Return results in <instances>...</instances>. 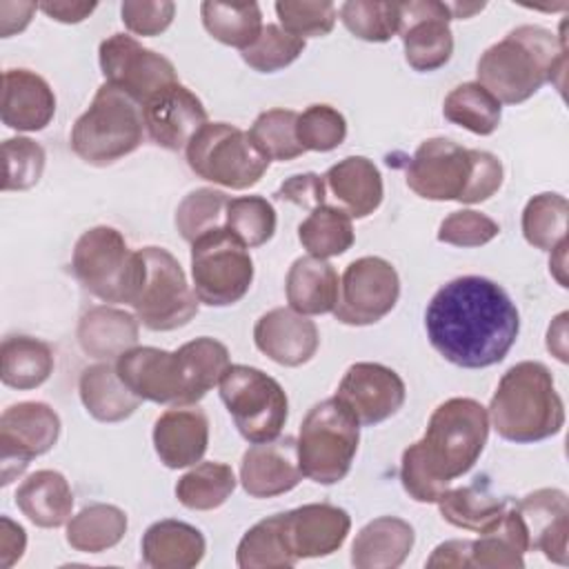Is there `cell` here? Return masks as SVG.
<instances>
[{"instance_id":"cell-50","label":"cell","mask_w":569,"mask_h":569,"mask_svg":"<svg viewBox=\"0 0 569 569\" xmlns=\"http://www.w3.org/2000/svg\"><path fill=\"white\" fill-rule=\"evenodd\" d=\"M280 27L296 38H322L331 33L338 9L329 0H280L276 2Z\"/></svg>"},{"instance_id":"cell-32","label":"cell","mask_w":569,"mask_h":569,"mask_svg":"<svg viewBox=\"0 0 569 569\" xmlns=\"http://www.w3.org/2000/svg\"><path fill=\"white\" fill-rule=\"evenodd\" d=\"M78 391L87 413L100 422H120L129 418L142 402L120 380L116 367L109 362H98L87 367L80 373Z\"/></svg>"},{"instance_id":"cell-44","label":"cell","mask_w":569,"mask_h":569,"mask_svg":"<svg viewBox=\"0 0 569 569\" xmlns=\"http://www.w3.org/2000/svg\"><path fill=\"white\" fill-rule=\"evenodd\" d=\"M296 122L298 113L293 109H267L253 120L249 138L267 160H293L305 153L296 136Z\"/></svg>"},{"instance_id":"cell-33","label":"cell","mask_w":569,"mask_h":569,"mask_svg":"<svg viewBox=\"0 0 569 569\" xmlns=\"http://www.w3.org/2000/svg\"><path fill=\"white\" fill-rule=\"evenodd\" d=\"M509 502L507 498H498L485 482H473L447 489L438 498V509L449 525L485 533L502 520Z\"/></svg>"},{"instance_id":"cell-57","label":"cell","mask_w":569,"mask_h":569,"mask_svg":"<svg viewBox=\"0 0 569 569\" xmlns=\"http://www.w3.org/2000/svg\"><path fill=\"white\" fill-rule=\"evenodd\" d=\"M36 9H40V4H36V2H0L2 38H9V36L22 31L29 24Z\"/></svg>"},{"instance_id":"cell-31","label":"cell","mask_w":569,"mask_h":569,"mask_svg":"<svg viewBox=\"0 0 569 569\" xmlns=\"http://www.w3.org/2000/svg\"><path fill=\"white\" fill-rule=\"evenodd\" d=\"M16 505L36 527L56 529L71 518L73 491L60 471L40 469L20 482Z\"/></svg>"},{"instance_id":"cell-39","label":"cell","mask_w":569,"mask_h":569,"mask_svg":"<svg viewBox=\"0 0 569 569\" xmlns=\"http://www.w3.org/2000/svg\"><path fill=\"white\" fill-rule=\"evenodd\" d=\"M176 351L180 358L189 405L200 402L207 391H211L220 382L222 373L231 365L229 349L220 340L209 336L189 340Z\"/></svg>"},{"instance_id":"cell-53","label":"cell","mask_w":569,"mask_h":569,"mask_svg":"<svg viewBox=\"0 0 569 569\" xmlns=\"http://www.w3.org/2000/svg\"><path fill=\"white\" fill-rule=\"evenodd\" d=\"M120 16L131 33L151 38L169 29L176 16V4L169 0H127L120 4Z\"/></svg>"},{"instance_id":"cell-29","label":"cell","mask_w":569,"mask_h":569,"mask_svg":"<svg viewBox=\"0 0 569 569\" xmlns=\"http://www.w3.org/2000/svg\"><path fill=\"white\" fill-rule=\"evenodd\" d=\"M204 551L202 531L182 520H158L142 536V560L151 569H191Z\"/></svg>"},{"instance_id":"cell-4","label":"cell","mask_w":569,"mask_h":569,"mask_svg":"<svg viewBox=\"0 0 569 569\" xmlns=\"http://www.w3.org/2000/svg\"><path fill=\"white\" fill-rule=\"evenodd\" d=\"M502 176L498 156L460 147L449 138L420 142L407 164V187L416 196L436 202H485L500 189Z\"/></svg>"},{"instance_id":"cell-24","label":"cell","mask_w":569,"mask_h":569,"mask_svg":"<svg viewBox=\"0 0 569 569\" xmlns=\"http://www.w3.org/2000/svg\"><path fill=\"white\" fill-rule=\"evenodd\" d=\"M209 445V418L198 405H178L158 416L153 449L169 469H184L202 460Z\"/></svg>"},{"instance_id":"cell-52","label":"cell","mask_w":569,"mask_h":569,"mask_svg":"<svg viewBox=\"0 0 569 569\" xmlns=\"http://www.w3.org/2000/svg\"><path fill=\"white\" fill-rule=\"evenodd\" d=\"M500 233V224L473 209L451 211L438 227V240L453 247H482Z\"/></svg>"},{"instance_id":"cell-12","label":"cell","mask_w":569,"mask_h":569,"mask_svg":"<svg viewBox=\"0 0 569 569\" xmlns=\"http://www.w3.org/2000/svg\"><path fill=\"white\" fill-rule=\"evenodd\" d=\"M193 291L202 305L240 302L253 282V260L247 247L227 229H216L191 242Z\"/></svg>"},{"instance_id":"cell-54","label":"cell","mask_w":569,"mask_h":569,"mask_svg":"<svg viewBox=\"0 0 569 569\" xmlns=\"http://www.w3.org/2000/svg\"><path fill=\"white\" fill-rule=\"evenodd\" d=\"M278 200L305 207V209H316L320 204H325L327 198V184L325 178L318 173H296L291 178H287L278 191H276Z\"/></svg>"},{"instance_id":"cell-3","label":"cell","mask_w":569,"mask_h":569,"mask_svg":"<svg viewBox=\"0 0 569 569\" xmlns=\"http://www.w3.org/2000/svg\"><path fill=\"white\" fill-rule=\"evenodd\" d=\"M567 67L565 36L538 24L511 29L478 60V82L502 104H520L553 82L562 91Z\"/></svg>"},{"instance_id":"cell-58","label":"cell","mask_w":569,"mask_h":569,"mask_svg":"<svg viewBox=\"0 0 569 569\" xmlns=\"http://www.w3.org/2000/svg\"><path fill=\"white\" fill-rule=\"evenodd\" d=\"M96 2H40V11H44L51 20L76 24L89 18L96 11Z\"/></svg>"},{"instance_id":"cell-16","label":"cell","mask_w":569,"mask_h":569,"mask_svg":"<svg viewBox=\"0 0 569 569\" xmlns=\"http://www.w3.org/2000/svg\"><path fill=\"white\" fill-rule=\"evenodd\" d=\"M451 11L447 2L409 0L400 2V38L405 60L416 71H436L451 60L453 33L449 29Z\"/></svg>"},{"instance_id":"cell-26","label":"cell","mask_w":569,"mask_h":569,"mask_svg":"<svg viewBox=\"0 0 569 569\" xmlns=\"http://www.w3.org/2000/svg\"><path fill=\"white\" fill-rule=\"evenodd\" d=\"M338 207L351 218L371 216L385 196L380 169L365 156H347L322 176Z\"/></svg>"},{"instance_id":"cell-59","label":"cell","mask_w":569,"mask_h":569,"mask_svg":"<svg viewBox=\"0 0 569 569\" xmlns=\"http://www.w3.org/2000/svg\"><path fill=\"white\" fill-rule=\"evenodd\" d=\"M547 349L560 360V362H567L569 356H567V311L558 313L553 318V322L549 325V331H547Z\"/></svg>"},{"instance_id":"cell-6","label":"cell","mask_w":569,"mask_h":569,"mask_svg":"<svg viewBox=\"0 0 569 569\" xmlns=\"http://www.w3.org/2000/svg\"><path fill=\"white\" fill-rule=\"evenodd\" d=\"M142 107L124 91L104 82L89 109L73 122L71 149L93 167H107L133 153L142 144Z\"/></svg>"},{"instance_id":"cell-40","label":"cell","mask_w":569,"mask_h":569,"mask_svg":"<svg viewBox=\"0 0 569 569\" xmlns=\"http://www.w3.org/2000/svg\"><path fill=\"white\" fill-rule=\"evenodd\" d=\"M298 240L316 258L342 256L351 249L356 236L351 216L336 204H320L309 211V216L298 227Z\"/></svg>"},{"instance_id":"cell-45","label":"cell","mask_w":569,"mask_h":569,"mask_svg":"<svg viewBox=\"0 0 569 569\" xmlns=\"http://www.w3.org/2000/svg\"><path fill=\"white\" fill-rule=\"evenodd\" d=\"M276 209L262 196L231 198L227 204L224 227L247 247L256 249L267 244L276 233Z\"/></svg>"},{"instance_id":"cell-9","label":"cell","mask_w":569,"mask_h":569,"mask_svg":"<svg viewBox=\"0 0 569 569\" xmlns=\"http://www.w3.org/2000/svg\"><path fill=\"white\" fill-rule=\"evenodd\" d=\"M184 153L198 178L238 191L258 184L271 162L251 142L249 131L229 122H207L189 140Z\"/></svg>"},{"instance_id":"cell-19","label":"cell","mask_w":569,"mask_h":569,"mask_svg":"<svg viewBox=\"0 0 569 569\" xmlns=\"http://www.w3.org/2000/svg\"><path fill=\"white\" fill-rule=\"evenodd\" d=\"M120 380L140 398L158 405H189L178 351L133 347L116 360Z\"/></svg>"},{"instance_id":"cell-35","label":"cell","mask_w":569,"mask_h":569,"mask_svg":"<svg viewBox=\"0 0 569 569\" xmlns=\"http://www.w3.org/2000/svg\"><path fill=\"white\" fill-rule=\"evenodd\" d=\"M527 551V531L513 502H509L502 520L493 529L480 533L478 540H471V567L522 569Z\"/></svg>"},{"instance_id":"cell-25","label":"cell","mask_w":569,"mask_h":569,"mask_svg":"<svg viewBox=\"0 0 569 569\" xmlns=\"http://www.w3.org/2000/svg\"><path fill=\"white\" fill-rule=\"evenodd\" d=\"M2 122L16 131H40L56 116V96L49 82L29 69L2 73Z\"/></svg>"},{"instance_id":"cell-21","label":"cell","mask_w":569,"mask_h":569,"mask_svg":"<svg viewBox=\"0 0 569 569\" xmlns=\"http://www.w3.org/2000/svg\"><path fill=\"white\" fill-rule=\"evenodd\" d=\"M296 438L284 436L249 447L240 462V482L251 498H276L302 480Z\"/></svg>"},{"instance_id":"cell-7","label":"cell","mask_w":569,"mask_h":569,"mask_svg":"<svg viewBox=\"0 0 569 569\" xmlns=\"http://www.w3.org/2000/svg\"><path fill=\"white\" fill-rule=\"evenodd\" d=\"M360 442V422L336 396L313 405L296 440L298 465L305 478L336 485L347 478Z\"/></svg>"},{"instance_id":"cell-38","label":"cell","mask_w":569,"mask_h":569,"mask_svg":"<svg viewBox=\"0 0 569 569\" xmlns=\"http://www.w3.org/2000/svg\"><path fill=\"white\" fill-rule=\"evenodd\" d=\"M200 18L213 40L240 51L251 47L264 27L258 2L207 0L200 4Z\"/></svg>"},{"instance_id":"cell-60","label":"cell","mask_w":569,"mask_h":569,"mask_svg":"<svg viewBox=\"0 0 569 569\" xmlns=\"http://www.w3.org/2000/svg\"><path fill=\"white\" fill-rule=\"evenodd\" d=\"M565 256H567V240L558 242L551 249V260H549V269L556 276V280L560 282V287H567V278H565Z\"/></svg>"},{"instance_id":"cell-11","label":"cell","mask_w":569,"mask_h":569,"mask_svg":"<svg viewBox=\"0 0 569 569\" xmlns=\"http://www.w3.org/2000/svg\"><path fill=\"white\" fill-rule=\"evenodd\" d=\"M142 280L131 302L136 318L151 331H173L198 313V296L176 256L162 247H144Z\"/></svg>"},{"instance_id":"cell-48","label":"cell","mask_w":569,"mask_h":569,"mask_svg":"<svg viewBox=\"0 0 569 569\" xmlns=\"http://www.w3.org/2000/svg\"><path fill=\"white\" fill-rule=\"evenodd\" d=\"M302 51V38L287 33L280 24H264L256 42L242 51V60L260 73H273L298 60Z\"/></svg>"},{"instance_id":"cell-2","label":"cell","mask_w":569,"mask_h":569,"mask_svg":"<svg viewBox=\"0 0 569 569\" xmlns=\"http://www.w3.org/2000/svg\"><path fill=\"white\" fill-rule=\"evenodd\" d=\"M489 438V413L473 398L440 402L420 440L402 451V489L416 502H438L451 480L465 476Z\"/></svg>"},{"instance_id":"cell-13","label":"cell","mask_w":569,"mask_h":569,"mask_svg":"<svg viewBox=\"0 0 569 569\" xmlns=\"http://www.w3.org/2000/svg\"><path fill=\"white\" fill-rule=\"evenodd\" d=\"M400 298L396 267L378 256H362L347 264L333 316L342 325L365 327L382 320Z\"/></svg>"},{"instance_id":"cell-30","label":"cell","mask_w":569,"mask_h":569,"mask_svg":"<svg viewBox=\"0 0 569 569\" xmlns=\"http://www.w3.org/2000/svg\"><path fill=\"white\" fill-rule=\"evenodd\" d=\"M287 302L302 316L329 313L336 309L340 293V278L333 264L316 256L293 260L284 280Z\"/></svg>"},{"instance_id":"cell-47","label":"cell","mask_w":569,"mask_h":569,"mask_svg":"<svg viewBox=\"0 0 569 569\" xmlns=\"http://www.w3.org/2000/svg\"><path fill=\"white\" fill-rule=\"evenodd\" d=\"M340 20L365 42H387L400 29V2L349 0L340 7Z\"/></svg>"},{"instance_id":"cell-5","label":"cell","mask_w":569,"mask_h":569,"mask_svg":"<svg viewBox=\"0 0 569 569\" xmlns=\"http://www.w3.org/2000/svg\"><path fill=\"white\" fill-rule=\"evenodd\" d=\"M487 413L498 436L516 445L547 440L565 425V405L553 376L536 360H522L502 373Z\"/></svg>"},{"instance_id":"cell-37","label":"cell","mask_w":569,"mask_h":569,"mask_svg":"<svg viewBox=\"0 0 569 569\" xmlns=\"http://www.w3.org/2000/svg\"><path fill=\"white\" fill-rule=\"evenodd\" d=\"M127 533V513L107 502L80 509L67 522V542L82 553H102L116 547Z\"/></svg>"},{"instance_id":"cell-1","label":"cell","mask_w":569,"mask_h":569,"mask_svg":"<svg viewBox=\"0 0 569 569\" xmlns=\"http://www.w3.org/2000/svg\"><path fill=\"white\" fill-rule=\"evenodd\" d=\"M425 329L431 347L451 365L485 369L505 360L520 331L509 293L482 276L442 284L427 305Z\"/></svg>"},{"instance_id":"cell-15","label":"cell","mask_w":569,"mask_h":569,"mask_svg":"<svg viewBox=\"0 0 569 569\" xmlns=\"http://www.w3.org/2000/svg\"><path fill=\"white\" fill-rule=\"evenodd\" d=\"M98 60L109 84L142 104L158 89L178 82L169 58L142 47L133 36L113 33L100 42Z\"/></svg>"},{"instance_id":"cell-55","label":"cell","mask_w":569,"mask_h":569,"mask_svg":"<svg viewBox=\"0 0 569 569\" xmlns=\"http://www.w3.org/2000/svg\"><path fill=\"white\" fill-rule=\"evenodd\" d=\"M27 549V533L24 529L13 522L9 516L0 518V567H13Z\"/></svg>"},{"instance_id":"cell-41","label":"cell","mask_w":569,"mask_h":569,"mask_svg":"<svg viewBox=\"0 0 569 569\" xmlns=\"http://www.w3.org/2000/svg\"><path fill=\"white\" fill-rule=\"evenodd\" d=\"M236 489V473L229 465L204 460L193 465L176 482V498L193 511H211L229 500Z\"/></svg>"},{"instance_id":"cell-56","label":"cell","mask_w":569,"mask_h":569,"mask_svg":"<svg viewBox=\"0 0 569 569\" xmlns=\"http://www.w3.org/2000/svg\"><path fill=\"white\" fill-rule=\"evenodd\" d=\"M427 567H471V540L440 542L427 558Z\"/></svg>"},{"instance_id":"cell-51","label":"cell","mask_w":569,"mask_h":569,"mask_svg":"<svg viewBox=\"0 0 569 569\" xmlns=\"http://www.w3.org/2000/svg\"><path fill=\"white\" fill-rule=\"evenodd\" d=\"M4 176L2 191H27L38 184L44 171V149L24 136L7 138L2 142Z\"/></svg>"},{"instance_id":"cell-23","label":"cell","mask_w":569,"mask_h":569,"mask_svg":"<svg viewBox=\"0 0 569 569\" xmlns=\"http://www.w3.org/2000/svg\"><path fill=\"white\" fill-rule=\"evenodd\" d=\"M289 545L298 560L322 558L338 551L351 529V518L342 507L329 502H309L284 511Z\"/></svg>"},{"instance_id":"cell-27","label":"cell","mask_w":569,"mask_h":569,"mask_svg":"<svg viewBox=\"0 0 569 569\" xmlns=\"http://www.w3.org/2000/svg\"><path fill=\"white\" fill-rule=\"evenodd\" d=\"M413 527L396 516H380L367 522L353 538L351 565L356 569H396L413 549Z\"/></svg>"},{"instance_id":"cell-17","label":"cell","mask_w":569,"mask_h":569,"mask_svg":"<svg viewBox=\"0 0 569 569\" xmlns=\"http://www.w3.org/2000/svg\"><path fill=\"white\" fill-rule=\"evenodd\" d=\"M336 398L347 405L356 420L365 427L385 422L405 405V380L380 362L351 365L336 391Z\"/></svg>"},{"instance_id":"cell-28","label":"cell","mask_w":569,"mask_h":569,"mask_svg":"<svg viewBox=\"0 0 569 569\" xmlns=\"http://www.w3.org/2000/svg\"><path fill=\"white\" fill-rule=\"evenodd\" d=\"M76 333L87 356L109 362L138 345L140 320L124 309L98 305L82 313Z\"/></svg>"},{"instance_id":"cell-43","label":"cell","mask_w":569,"mask_h":569,"mask_svg":"<svg viewBox=\"0 0 569 569\" xmlns=\"http://www.w3.org/2000/svg\"><path fill=\"white\" fill-rule=\"evenodd\" d=\"M569 202L560 193H538L522 209V236L542 251H551L558 242L567 240Z\"/></svg>"},{"instance_id":"cell-34","label":"cell","mask_w":569,"mask_h":569,"mask_svg":"<svg viewBox=\"0 0 569 569\" xmlns=\"http://www.w3.org/2000/svg\"><path fill=\"white\" fill-rule=\"evenodd\" d=\"M56 358L44 340L33 336H7L0 347V378L4 387L27 391L49 380Z\"/></svg>"},{"instance_id":"cell-10","label":"cell","mask_w":569,"mask_h":569,"mask_svg":"<svg viewBox=\"0 0 569 569\" xmlns=\"http://www.w3.org/2000/svg\"><path fill=\"white\" fill-rule=\"evenodd\" d=\"M218 385L220 398L247 442L258 445L280 436L289 400L276 378L249 365H229Z\"/></svg>"},{"instance_id":"cell-36","label":"cell","mask_w":569,"mask_h":569,"mask_svg":"<svg viewBox=\"0 0 569 569\" xmlns=\"http://www.w3.org/2000/svg\"><path fill=\"white\" fill-rule=\"evenodd\" d=\"M240 569H284L298 562L284 527V513H273L256 522L240 538L236 549Z\"/></svg>"},{"instance_id":"cell-8","label":"cell","mask_w":569,"mask_h":569,"mask_svg":"<svg viewBox=\"0 0 569 569\" xmlns=\"http://www.w3.org/2000/svg\"><path fill=\"white\" fill-rule=\"evenodd\" d=\"M71 271L102 302L131 305L142 280V256L140 249L133 251L127 244L118 229L98 224L78 238Z\"/></svg>"},{"instance_id":"cell-49","label":"cell","mask_w":569,"mask_h":569,"mask_svg":"<svg viewBox=\"0 0 569 569\" xmlns=\"http://www.w3.org/2000/svg\"><path fill=\"white\" fill-rule=\"evenodd\" d=\"M296 136L305 151H333L347 138V120L331 104H311L298 113Z\"/></svg>"},{"instance_id":"cell-46","label":"cell","mask_w":569,"mask_h":569,"mask_svg":"<svg viewBox=\"0 0 569 569\" xmlns=\"http://www.w3.org/2000/svg\"><path fill=\"white\" fill-rule=\"evenodd\" d=\"M229 198L218 189H193L182 198L176 209V227L187 242L198 240L200 236L222 229L227 220Z\"/></svg>"},{"instance_id":"cell-42","label":"cell","mask_w":569,"mask_h":569,"mask_svg":"<svg viewBox=\"0 0 569 569\" xmlns=\"http://www.w3.org/2000/svg\"><path fill=\"white\" fill-rule=\"evenodd\" d=\"M442 116L476 136H491L500 124L502 104L480 82H462L447 93Z\"/></svg>"},{"instance_id":"cell-14","label":"cell","mask_w":569,"mask_h":569,"mask_svg":"<svg viewBox=\"0 0 569 569\" xmlns=\"http://www.w3.org/2000/svg\"><path fill=\"white\" fill-rule=\"evenodd\" d=\"M60 416L38 400L11 405L0 416V485H11L33 458L53 449Z\"/></svg>"},{"instance_id":"cell-20","label":"cell","mask_w":569,"mask_h":569,"mask_svg":"<svg viewBox=\"0 0 569 569\" xmlns=\"http://www.w3.org/2000/svg\"><path fill=\"white\" fill-rule=\"evenodd\" d=\"M516 513L527 531L529 551H542L547 560L567 565L569 536V498L562 489L545 487L513 502Z\"/></svg>"},{"instance_id":"cell-18","label":"cell","mask_w":569,"mask_h":569,"mask_svg":"<svg viewBox=\"0 0 569 569\" xmlns=\"http://www.w3.org/2000/svg\"><path fill=\"white\" fill-rule=\"evenodd\" d=\"M142 120L153 144L180 151L207 124V109L193 91L171 82L142 102Z\"/></svg>"},{"instance_id":"cell-22","label":"cell","mask_w":569,"mask_h":569,"mask_svg":"<svg viewBox=\"0 0 569 569\" xmlns=\"http://www.w3.org/2000/svg\"><path fill=\"white\" fill-rule=\"evenodd\" d=\"M256 347L282 367L307 365L320 345L313 320L291 307H276L262 313L253 327Z\"/></svg>"}]
</instances>
